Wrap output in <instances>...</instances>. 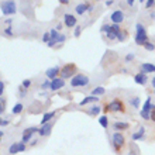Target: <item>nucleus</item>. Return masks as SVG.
I'll return each instance as SVG.
<instances>
[{
    "mask_svg": "<svg viewBox=\"0 0 155 155\" xmlns=\"http://www.w3.org/2000/svg\"><path fill=\"white\" fill-rule=\"evenodd\" d=\"M106 93V90H104V87H102V86H99V87H94L93 90H92V94L93 96H102V94Z\"/></svg>",
    "mask_w": 155,
    "mask_h": 155,
    "instance_id": "nucleus-24",
    "label": "nucleus"
},
{
    "mask_svg": "<svg viewBox=\"0 0 155 155\" xmlns=\"http://www.w3.org/2000/svg\"><path fill=\"white\" fill-rule=\"evenodd\" d=\"M100 110H102L100 106H92L89 110H87V113H89L90 116H97L99 113H100Z\"/></svg>",
    "mask_w": 155,
    "mask_h": 155,
    "instance_id": "nucleus-23",
    "label": "nucleus"
},
{
    "mask_svg": "<svg viewBox=\"0 0 155 155\" xmlns=\"http://www.w3.org/2000/svg\"><path fill=\"white\" fill-rule=\"evenodd\" d=\"M75 69H76V68H75L74 64H66V65H64L61 68V74L59 75H61L62 79H68V78L72 76V74L75 72Z\"/></svg>",
    "mask_w": 155,
    "mask_h": 155,
    "instance_id": "nucleus-6",
    "label": "nucleus"
},
{
    "mask_svg": "<svg viewBox=\"0 0 155 155\" xmlns=\"http://www.w3.org/2000/svg\"><path fill=\"white\" fill-rule=\"evenodd\" d=\"M87 10H89V4L87 3H79L76 7H75V12H76V14H79V16H82V14L86 13Z\"/></svg>",
    "mask_w": 155,
    "mask_h": 155,
    "instance_id": "nucleus-18",
    "label": "nucleus"
},
{
    "mask_svg": "<svg viewBox=\"0 0 155 155\" xmlns=\"http://www.w3.org/2000/svg\"><path fill=\"white\" fill-rule=\"evenodd\" d=\"M151 109L154 110L155 106L151 103V97H148L147 100H145V103H144V106H143V110H141V117L145 118V120H148V118H151Z\"/></svg>",
    "mask_w": 155,
    "mask_h": 155,
    "instance_id": "nucleus-4",
    "label": "nucleus"
},
{
    "mask_svg": "<svg viewBox=\"0 0 155 155\" xmlns=\"http://www.w3.org/2000/svg\"><path fill=\"white\" fill-rule=\"evenodd\" d=\"M99 123H100V126L103 128H107L109 127V118H107V116H102V117L99 118Z\"/></svg>",
    "mask_w": 155,
    "mask_h": 155,
    "instance_id": "nucleus-25",
    "label": "nucleus"
},
{
    "mask_svg": "<svg viewBox=\"0 0 155 155\" xmlns=\"http://www.w3.org/2000/svg\"><path fill=\"white\" fill-rule=\"evenodd\" d=\"M54 111H49V113H45L44 116H42V120H41V124H48L49 123V120H52V117H54Z\"/></svg>",
    "mask_w": 155,
    "mask_h": 155,
    "instance_id": "nucleus-21",
    "label": "nucleus"
},
{
    "mask_svg": "<svg viewBox=\"0 0 155 155\" xmlns=\"http://www.w3.org/2000/svg\"><path fill=\"white\" fill-rule=\"evenodd\" d=\"M38 130L40 128H37V127H28V128H25L24 133H23V143H28L30 140H31V135L34 134V133H38Z\"/></svg>",
    "mask_w": 155,
    "mask_h": 155,
    "instance_id": "nucleus-9",
    "label": "nucleus"
},
{
    "mask_svg": "<svg viewBox=\"0 0 155 155\" xmlns=\"http://www.w3.org/2000/svg\"><path fill=\"white\" fill-rule=\"evenodd\" d=\"M45 75L48 79L54 81V79H57V75H59V66H54V68H49V69L45 71Z\"/></svg>",
    "mask_w": 155,
    "mask_h": 155,
    "instance_id": "nucleus-15",
    "label": "nucleus"
},
{
    "mask_svg": "<svg viewBox=\"0 0 155 155\" xmlns=\"http://www.w3.org/2000/svg\"><path fill=\"white\" fill-rule=\"evenodd\" d=\"M21 111H23V104H21V103H17L16 106L13 107L12 113H13V114H20Z\"/></svg>",
    "mask_w": 155,
    "mask_h": 155,
    "instance_id": "nucleus-26",
    "label": "nucleus"
},
{
    "mask_svg": "<svg viewBox=\"0 0 155 155\" xmlns=\"http://www.w3.org/2000/svg\"><path fill=\"white\" fill-rule=\"evenodd\" d=\"M12 18H7V20H6V21H4V23H6V24H7V25H10V24H12Z\"/></svg>",
    "mask_w": 155,
    "mask_h": 155,
    "instance_id": "nucleus-46",
    "label": "nucleus"
},
{
    "mask_svg": "<svg viewBox=\"0 0 155 155\" xmlns=\"http://www.w3.org/2000/svg\"><path fill=\"white\" fill-rule=\"evenodd\" d=\"M21 86H23L24 89H28L30 86H31V81H30V79H25V81H23V83H21Z\"/></svg>",
    "mask_w": 155,
    "mask_h": 155,
    "instance_id": "nucleus-32",
    "label": "nucleus"
},
{
    "mask_svg": "<svg viewBox=\"0 0 155 155\" xmlns=\"http://www.w3.org/2000/svg\"><path fill=\"white\" fill-rule=\"evenodd\" d=\"M154 3H155V0H147V3H145V7H147V8H151L152 6H154Z\"/></svg>",
    "mask_w": 155,
    "mask_h": 155,
    "instance_id": "nucleus-37",
    "label": "nucleus"
},
{
    "mask_svg": "<svg viewBox=\"0 0 155 155\" xmlns=\"http://www.w3.org/2000/svg\"><path fill=\"white\" fill-rule=\"evenodd\" d=\"M111 143H113V147H114L116 150H120V148L124 145L126 140H124V137H123V134L120 131H116V133H113V135H111Z\"/></svg>",
    "mask_w": 155,
    "mask_h": 155,
    "instance_id": "nucleus-5",
    "label": "nucleus"
},
{
    "mask_svg": "<svg viewBox=\"0 0 155 155\" xmlns=\"http://www.w3.org/2000/svg\"><path fill=\"white\" fill-rule=\"evenodd\" d=\"M17 12V6L14 0H3L2 2V14L3 16H13Z\"/></svg>",
    "mask_w": 155,
    "mask_h": 155,
    "instance_id": "nucleus-2",
    "label": "nucleus"
},
{
    "mask_svg": "<svg viewBox=\"0 0 155 155\" xmlns=\"http://www.w3.org/2000/svg\"><path fill=\"white\" fill-rule=\"evenodd\" d=\"M150 17H152V18H155V12H152L151 14H150Z\"/></svg>",
    "mask_w": 155,
    "mask_h": 155,
    "instance_id": "nucleus-52",
    "label": "nucleus"
},
{
    "mask_svg": "<svg viewBox=\"0 0 155 155\" xmlns=\"http://www.w3.org/2000/svg\"><path fill=\"white\" fill-rule=\"evenodd\" d=\"M64 86H65V79H62V78H57V79L51 81V90L52 92H57V90L62 89Z\"/></svg>",
    "mask_w": 155,
    "mask_h": 155,
    "instance_id": "nucleus-10",
    "label": "nucleus"
},
{
    "mask_svg": "<svg viewBox=\"0 0 155 155\" xmlns=\"http://www.w3.org/2000/svg\"><path fill=\"white\" fill-rule=\"evenodd\" d=\"M0 124H2V127H4V126H7V124H8V121H7V120H2V121H0Z\"/></svg>",
    "mask_w": 155,
    "mask_h": 155,
    "instance_id": "nucleus-43",
    "label": "nucleus"
},
{
    "mask_svg": "<svg viewBox=\"0 0 155 155\" xmlns=\"http://www.w3.org/2000/svg\"><path fill=\"white\" fill-rule=\"evenodd\" d=\"M37 143H38V140H33V141H31V145H35Z\"/></svg>",
    "mask_w": 155,
    "mask_h": 155,
    "instance_id": "nucleus-49",
    "label": "nucleus"
},
{
    "mask_svg": "<svg viewBox=\"0 0 155 155\" xmlns=\"http://www.w3.org/2000/svg\"><path fill=\"white\" fill-rule=\"evenodd\" d=\"M51 40V33H49V31H47V33L44 34V35H42V41H44L45 44H48V41Z\"/></svg>",
    "mask_w": 155,
    "mask_h": 155,
    "instance_id": "nucleus-29",
    "label": "nucleus"
},
{
    "mask_svg": "<svg viewBox=\"0 0 155 155\" xmlns=\"http://www.w3.org/2000/svg\"><path fill=\"white\" fill-rule=\"evenodd\" d=\"M110 30H111V25H110V24H103V25H102V30H100V31H102V33L109 34V33H110Z\"/></svg>",
    "mask_w": 155,
    "mask_h": 155,
    "instance_id": "nucleus-27",
    "label": "nucleus"
},
{
    "mask_svg": "<svg viewBox=\"0 0 155 155\" xmlns=\"http://www.w3.org/2000/svg\"><path fill=\"white\" fill-rule=\"evenodd\" d=\"M151 120H152V121H155V109L151 111Z\"/></svg>",
    "mask_w": 155,
    "mask_h": 155,
    "instance_id": "nucleus-44",
    "label": "nucleus"
},
{
    "mask_svg": "<svg viewBox=\"0 0 155 155\" xmlns=\"http://www.w3.org/2000/svg\"><path fill=\"white\" fill-rule=\"evenodd\" d=\"M117 40L118 41H124V40H126V33H124V31H120V33H118V35H117Z\"/></svg>",
    "mask_w": 155,
    "mask_h": 155,
    "instance_id": "nucleus-35",
    "label": "nucleus"
},
{
    "mask_svg": "<svg viewBox=\"0 0 155 155\" xmlns=\"http://www.w3.org/2000/svg\"><path fill=\"white\" fill-rule=\"evenodd\" d=\"M25 151V143L20 141V143H14L8 147V152L10 154H18V152Z\"/></svg>",
    "mask_w": 155,
    "mask_h": 155,
    "instance_id": "nucleus-8",
    "label": "nucleus"
},
{
    "mask_svg": "<svg viewBox=\"0 0 155 155\" xmlns=\"http://www.w3.org/2000/svg\"><path fill=\"white\" fill-rule=\"evenodd\" d=\"M130 103L135 107V109H138V106H140V97H134V99H131Z\"/></svg>",
    "mask_w": 155,
    "mask_h": 155,
    "instance_id": "nucleus-28",
    "label": "nucleus"
},
{
    "mask_svg": "<svg viewBox=\"0 0 155 155\" xmlns=\"http://www.w3.org/2000/svg\"><path fill=\"white\" fill-rule=\"evenodd\" d=\"M51 128H52V126L51 124H42V126L40 127V130H38V134L41 135V137H47V135L51 134Z\"/></svg>",
    "mask_w": 155,
    "mask_h": 155,
    "instance_id": "nucleus-16",
    "label": "nucleus"
},
{
    "mask_svg": "<svg viewBox=\"0 0 155 155\" xmlns=\"http://www.w3.org/2000/svg\"><path fill=\"white\" fill-rule=\"evenodd\" d=\"M106 110H110V111H124V106H123V103L120 102V100H113V102H110L109 104L106 106Z\"/></svg>",
    "mask_w": 155,
    "mask_h": 155,
    "instance_id": "nucleus-7",
    "label": "nucleus"
},
{
    "mask_svg": "<svg viewBox=\"0 0 155 155\" xmlns=\"http://www.w3.org/2000/svg\"><path fill=\"white\" fill-rule=\"evenodd\" d=\"M151 85H152V87H154V89H155V78H154V79H152V81H151Z\"/></svg>",
    "mask_w": 155,
    "mask_h": 155,
    "instance_id": "nucleus-50",
    "label": "nucleus"
},
{
    "mask_svg": "<svg viewBox=\"0 0 155 155\" xmlns=\"http://www.w3.org/2000/svg\"><path fill=\"white\" fill-rule=\"evenodd\" d=\"M134 82H135V83H138V85H141V86L147 85V82H148L147 74H144V72H140V74L134 75Z\"/></svg>",
    "mask_w": 155,
    "mask_h": 155,
    "instance_id": "nucleus-14",
    "label": "nucleus"
},
{
    "mask_svg": "<svg viewBox=\"0 0 155 155\" xmlns=\"http://www.w3.org/2000/svg\"><path fill=\"white\" fill-rule=\"evenodd\" d=\"M59 2H61L62 4H66V3H68V2H69V0H59Z\"/></svg>",
    "mask_w": 155,
    "mask_h": 155,
    "instance_id": "nucleus-51",
    "label": "nucleus"
},
{
    "mask_svg": "<svg viewBox=\"0 0 155 155\" xmlns=\"http://www.w3.org/2000/svg\"><path fill=\"white\" fill-rule=\"evenodd\" d=\"M135 30H137V33H135V44L138 45H145L148 41V35H147V31H145V27L143 24H140L137 23L135 25Z\"/></svg>",
    "mask_w": 155,
    "mask_h": 155,
    "instance_id": "nucleus-1",
    "label": "nucleus"
},
{
    "mask_svg": "<svg viewBox=\"0 0 155 155\" xmlns=\"http://www.w3.org/2000/svg\"><path fill=\"white\" fill-rule=\"evenodd\" d=\"M3 89H4V83L0 82V94H3Z\"/></svg>",
    "mask_w": 155,
    "mask_h": 155,
    "instance_id": "nucleus-42",
    "label": "nucleus"
},
{
    "mask_svg": "<svg viewBox=\"0 0 155 155\" xmlns=\"http://www.w3.org/2000/svg\"><path fill=\"white\" fill-rule=\"evenodd\" d=\"M93 8H94L93 4H89V10H87V12H93Z\"/></svg>",
    "mask_w": 155,
    "mask_h": 155,
    "instance_id": "nucleus-47",
    "label": "nucleus"
},
{
    "mask_svg": "<svg viewBox=\"0 0 155 155\" xmlns=\"http://www.w3.org/2000/svg\"><path fill=\"white\" fill-rule=\"evenodd\" d=\"M154 93H155V89H154Z\"/></svg>",
    "mask_w": 155,
    "mask_h": 155,
    "instance_id": "nucleus-54",
    "label": "nucleus"
},
{
    "mask_svg": "<svg viewBox=\"0 0 155 155\" xmlns=\"http://www.w3.org/2000/svg\"><path fill=\"white\" fill-rule=\"evenodd\" d=\"M64 23L68 28H72V27H76V18L72 14H65L64 16Z\"/></svg>",
    "mask_w": 155,
    "mask_h": 155,
    "instance_id": "nucleus-13",
    "label": "nucleus"
},
{
    "mask_svg": "<svg viewBox=\"0 0 155 155\" xmlns=\"http://www.w3.org/2000/svg\"><path fill=\"white\" fill-rule=\"evenodd\" d=\"M41 87H42V89H48V87L51 89V82H49V79L42 82V83H41Z\"/></svg>",
    "mask_w": 155,
    "mask_h": 155,
    "instance_id": "nucleus-30",
    "label": "nucleus"
},
{
    "mask_svg": "<svg viewBox=\"0 0 155 155\" xmlns=\"http://www.w3.org/2000/svg\"><path fill=\"white\" fill-rule=\"evenodd\" d=\"M114 130L116 131H121V130H126L128 128V123H121V121H116L114 123Z\"/></svg>",
    "mask_w": 155,
    "mask_h": 155,
    "instance_id": "nucleus-20",
    "label": "nucleus"
},
{
    "mask_svg": "<svg viewBox=\"0 0 155 155\" xmlns=\"http://www.w3.org/2000/svg\"><path fill=\"white\" fill-rule=\"evenodd\" d=\"M140 2H141V3H143V2H145V0H140Z\"/></svg>",
    "mask_w": 155,
    "mask_h": 155,
    "instance_id": "nucleus-53",
    "label": "nucleus"
},
{
    "mask_svg": "<svg viewBox=\"0 0 155 155\" xmlns=\"http://www.w3.org/2000/svg\"><path fill=\"white\" fill-rule=\"evenodd\" d=\"M62 27H64V24H62V23H58L57 24V31H61Z\"/></svg>",
    "mask_w": 155,
    "mask_h": 155,
    "instance_id": "nucleus-41",
    "label": "nucleus"
},
{
    "mask_svg": "<svg viewBox=\"0 0 155 155\" xmlns=\"http://www.w3.org/2000/svg\"><path fill=\"white\" fill-rule=\"evenodd\" d=\"M134 2H135V0H127V4H128V6H133V4H134Z\"/></svg>",
    "mask_w": 155,
    "mask_h": 155,
    "instance_id": "nucleus-45",
    "label": "nucleus"
},
{
    "mask_svg": "<svg viewBox=\"0 0 155 155\" xmlns=\"http://www.w3.org/2000/svg\"><path fill=\"white\" fill-rule=\"evenodd\" d=\"M24 94H25V89H24V87H23V86H21V87H20V96H21V97H23Z\"/></svg>",
    "mask_w": 155,
    "mask_h": 155,
    "instance_id": "nucleus-40",
    "label": "nucleus"
},
{
    "mask_svg": "<svg viewBox=\"0 0 155 155\" xmlns=\"http://www.w3.org/2000/svg\"><path fill=\"white\" fill-rule=\"evenodd\" d=\"M55 44H57V41L54 40V38H51V40L48 41V44H47V45H48L49 48H52V47H55Z\"/></svg>",
    "mask_w": 155,
    "mask_h": 155,
    "instance_id": "nucleus-38",
    "label": "nucleus"
},
{
    "mask_svg": "<svg viewBox=\"0 0 155 155\" xmlns=\"http://www.w3.org/2000/svg\"><path fill=\"white\" fill-rule=\"evenodd\" d=\"M144 131H145V128H144V127H140V130L137 131V133H134V134H133V140H134V141L141 140L144 137Z\"/></svg>",
    "mask_w": 155,
    "mask_h": 155,
    "instance_id": "nucleus-22",
    "label": "nucleus"
},
{
    "mask_svg": "<svg viewBox=\"0 0 155 155\" xmlns=\"http://www.w3.org/2000/svg\"><path fill=\"white\" fill-rule=\"evenodd\" d=\"M49 33H51V38H54V40L57 41V42H65L66 37L64 35V34H61L59 31H57V28H52V30H49Z\"/></svg>",
    "mask_w": 155,
    "mask_h": 155,
    "instance_id": "nucleus-12",
    "label": "nucleus"
},
{
    "mask_svg": "<svg viewBox=\"0 0 155 155\" xmlns=\"http://www.w3.org/2000/svg\"><path fill=\"white\" fill-rule=\"evenodd\" d=\"M87 83H89V78L86 76V75L78 74V75H75L74 78H71V86H74V87H79V86H86Z\"/></svg>",
    "mask_w": 155,
    "mask_h": 155,
    "instance_id": "nucleus-3",
    "label": "nucleus"
},
{
    "mask_svg": "<svg viewBox=\"0 0 155 155\" xmlns=\"http://www.w3.org/2000/svg\"><path fill=\"white\" fill-rule=\"evenodd\" d=\"M4 34H6L7 37H12V35H13V28L10 27V25H7V27L4 28Z\"/></svg>",
    "mask_w": 155,
    "mask_h": 155,
    "instance_id": "nucleus-31",
    "label": "nucleus"
},
{
    "mask_svg": "<svg viewBox=\"0 0 155 155\" xmlns=\"http://www.w3.org/2000/svg\"><path fill=\"white\" fill-rule=\"evenodd\" d=\"M113 4V0H107L106 2V6H111Z\"/></svg>",
    "mask_w": 155,
    "mask_h": 155,
    "instance_id": "nucleus-48",
    "label": "nucleus"
},
{
    "mask_svg": "<svg viewBox=\"0 0 155 155\" xmlns=\"http://www.w3.org/2000/svg\"><path fill=\"white\" fill-rule=\"evenodd\" d=\"M110 18H111V21H113L114 24H120V23L124 20V14H123L121 10H114V12L111 13Z\"/></svg>",
    "mask_w": 155,
    "mask_h": 155,
    "instance_id": "nucleus-11",
    "label": "nucleus"
},
{
    "mask_svg": "<svg viewBox=\"0 0 155 155\" xmlns=\"http://www.w3.org/2000/svg\"><path fill=\"white\" fill-rule=\"evenodd\" d=\"M134 59V54H128V55H126V61H133Z\"/></svg>",
    "mask_w": 155,
    "mask_h": 155,
    "instance_id": "nucleus-39",
    "label": "nucleus"
},
{
    "mask_svg": "<svg viewBox=\"0 0 155 155\" xmlns=\"http://www.w3.org/2000/svg\"><path fill=\"white\" fill-rule=\"evenodd\" d=\"M97 100H99L97 96H93V94H90V96L85 97L81 103H79V106H86V104H89V103H93V102H97Z\"/></svg>",
    "mask_w": 155,
    "mask_h": 155,
    "instance_id": "nucleus-19",
    "label": "nucleus"
},
{
    "mask_svg": "<svg viewBox=\"0 0 155 155\" xmlns=\"http://www.w3.org/2000/svg\"><path fill=\"white\" fill-rule=\"evenodd\" d=\"M81 33H82V28L79 27V25H76V27H75V33H74V35H75V37H79V35H81Z\"/></svg>",
    "mask_w": 155,
    "mask_h": 155,
    "instance_id": "nucleus-36",
    "label": "nucleus"
},
{
    "mask_svg": "<svg viewBox=\"0 0 155 155\" xmlns=\"http://www.w3.org/2000/svg\"><path fill=\"white\" fill-rule=\"evenodd\" d=\"M111 31H114V33H120L121 31V28H120V25L118 24H111Z\"/></svg>",
    "mask_w": 155,
    "mask_h": 155,
    "instance_id": "nucleus-34",
    "label": "nucleus"
},
{
    "mask_svg": "<svg viewBox=\"0 0 155 155\" xmlns=\"http://www.w3.org/2000/svg\"><path fill=\"white\" fill-rule=\"evenodd\" d=\"M141 72H144V74H151V72H155V65L154 64L144 62V64H141Z\"/></svg>",
    "mask_w": 155,
    "mask_h": 155,
    "instance_id": "nucleus-17",
    "label": "nucleus"
},
{
    "mask_svg": "<svg viewBox=\"0 0 155 155\" xmlns=\"http://www.w3.org/2000/svg\"><path fill=\"white\" fill-rule=\"evenodd\" d=\"M144 47H145V49H147V51H154V49H155V45L152 44V42H147Z\"/></svg>",
    "mask_w": 155,
    "mask_h": 155,
    "instance_id": "nucleus-33",
    "label": "nucleus"
}]
</instances>
